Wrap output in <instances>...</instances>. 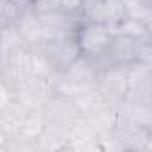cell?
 <instances>
[{
	"mask_svg": "<svg viewBox=\"0 0 152 152\" xmlns=\"http://www.w3.org/2000/svg\"><path fill=\"white\" fill-rule=\"evenodd\" d=\"M148 43V41H147ZM140 47L141 43L129 38V36H124V34H118L115 32L109 47H107V52L104 56V59L99 63V66H106V64H115V66H131L134 63H138L140 59Z\"/></svg>",
	"mask_w": 152,
	"mask_h": 152,
	"instance_id": "obj_7",
	"label": "cell"
},
{
	"mask_svg": "<svg viewBox=\"0 0 152 152\" xmlns=\"http://www.w3.org/2000/svg\"><path fill=\"white\" fill-rule=\"evenodd\" d=\"M18 13H20V9L15 4H11L9 0H0V29L7 23H13L15 18L18 16Z\"/></svg>",
	"mask_w": 152,
	"mask_h": 152,
	"instance_id": "obj_23",
	"label": "cell"
},
{
	"mask_svg": "<svg viewBox=\"0 0 152 152\" xmlns=\"http://www.w3.org/2000/svg\"><path fill=\"white\" fill-rule=\"evenodd\" d=\"M97 90L107 104L116 106L118 102H122L127 95L125 66H115V64L102 66L97 81Z\"/></svg>",
	"mask_w": 152,
	"mask_h": 152,
	"instance_id": "obj_5",
	"label": "cell"
},
{
	"mask_svg": "<svg viewBox=\"0 0 152 152\" xmlns=\"http://www.w3.org/2000/svg\"><path fill=\"white\" fill-rule=\"evenodd\" d=\"M115 32L129 36V38H132V39H136L140 43L152 41V25L138 22V20H132V18H124L115 27Z\"/></svg>",
	"mask_w": 152,
	"mask_h": 152,
	"instance_id": "obj_17",
	"label": "cell"
},
{
	"mask_svg": "<svg viewBox=\"0 0 152 152\" xmlns=\"http://www.w3.org/2000/svg\"><path fill=\"white\" fill-rule=\"evenodd\" d=\"M7 134L2 131V127H0V150H6V145H7Z\"/></svg>",
	"mask_w": 152,
	"mask_h": 152,
	"instance_id": "obj_28",
	"label": "cell"
},
{
	"mask_svg": "<svg viewBox=\"0 0 152 152\" xmlns=\"http://www.w3.org/2000/svg\"><path fill=\"white\" fill-rule=\"evenodd\" d=\"M66 141H68V129L57 127V125H52V124L45 122V127H43L41 134L36 140V150H39V152L64 150Z\"/></svg>",
	"mask_w": 152,
	"mask_h": 152,
	"instance_id": "obj_15",
	"label": "cell"
},
{
	"mask_svg": "<svg viewBox=\"0 0 152 152\" xmlns=\"http://www.w3.org/2000/svg\"><path fill=\"white\" fill-rule=\"evenodd\" d=\"M41 113H43V118L47 124L64 127V129H70V125L81 116L73 97L59 95V93H54L45 102V106L41 107Z\"/></svg>",
	"mask_w": 152,
	"mask_h": 152,
	"instance_id": "obj_6",
	"label": "cell"
},
{
	"mask_svg": "<svg viewBox=\"0 0 152 152\" xmlns=\"http://www.w3.org/2000/svg\"><path fill=\"white\" fill-rule=\"evenodd\" d=\"M127 73V99L152 102V64L134 63L125 66Z\"/></svg>",
	"mask_w": 152,
	"mask_h": 152,
	"instance_id": "obj_10",
	"label": "cell"
},
{
	"mask_svg": "<svg viewBox=\"0 0 152 152\" xmlns=\"http://www.w3.org/2000/svg\"><path fill=\"white\" fill-rule=\"evenodd\" d=\"M41 23L45 29V38L48 36H75L81 27V18L75 13H66L63 9L41 15Z\"/></svg>",
	"mask_w": 152,
	"mask_h": 152,
	"instance_id": "obj_12",
	"label": "cell"
},
{
	"mask_svg": "<svg viewBox=\"0 0 152 152\" xmlns=\"http://www.w3.org/2000/svg\"><path fill=\"white\" fill-rule=\"evenodd\" d=\"M31 9L36 15L41 16V15L57 11L59 9V0H34V2H31Z\"/></svg>",
	"mask_w": 152,
	"mask_h": 152,
	"instance_id": "obj_24",
	"label": "cell"
},
{
	"mask_svg": "<svg viewBox=\"0 0 152 152\" xmlns=\"http://www.w3.org/2000/svg\"><path fill=\"white\" fill-rule=\"evenodd\" d=\"M81 4H83V0H59V9H63V11H66V13H75V15H79Z\"/></svg>",
	"mask_w": 152,
	"mask_h": 152,
	"instance_id": "obj_26",
	"label": "cell"
},
{
	"mask_svg": "<svg viewBox=\"0 0 152 152\" xmlns=\"http://www.w3.org/2000/svg\"><path fill=\"white\" fill-rule=\"evenodd\" d=\"M125 18H132V20L152 25V2L127 4L125 6Z\"/></svg>",
	"mask_w": 152,
	"mask_h": 152,
	"instance_id": "obj_22",
	"label": "cell"
},
{
	"mask_svg": "<svg viewBox=\"0 0 152 152\" xmlns=\"http://www.w3.org/2000/svg\"><path fill=\"white\" fill-rule=\"evenodd\" d=\"M29 56H31V70H32V75H36V77H43V79H48L50 75L56 72L38 45H36V47H29Z\"/></svg>",
	"mask_w": 152,
	"mask_h": 152,
	"instance_id": "obj_21",
	"label": "cell"
},
{
	"mask_svg": "<svg viewBox=\"0 0 152 152\" xmlns=\"http://www.w3.org/2000/svg\"><path fill=\"white\" fill-rule=\"evenodd\" d=\"M54 95L52 86L48 83V79L43 77H29L23 84H20L15 90V97L20 104H23L29 111H36L41 109L45 106V102Z\"/></svg>",
	"mask_w": 152,
	"mask_h": 152,
	"instance_id": "obj_9",
	"label": "cell"
},
{
	"mask_svg": "<svg viewBox=\"0 0 152 152\" xmlns=\"http://www.w3.org/2000/svg\"><path fill=\"white\" fill-rule=\"evenodd\" d=\"M99 138L100 134L93 127V124L86 116H79L68 129V141L64 150H99Z\"/></svg>",
	"mask_w": 152,
	"mask_h": 152,
	"instance_id": "obj_11",
	"label": "cell"
},
{
	"mask_svg": "<svg viewBox=\"0 0 152 152\" xmlns=\"http://www.w3.org/2000/svg\"><path fill=\"white\" fill-rule=\"evenodd\" d=\"M81 22L116 27L125 18L124 0H83L79 9Z\"/></svg>",
	"mask_w": 152,
	"mask_h": 152,
	"instance_id": "obj_2",
	"label": "cell"
},
{
	"mask_svg": "<svg viewBox=\"0 0 152 152\" xmlns=\"http://www.w3.org/2000/svg\"><path fill=\"white\" fill-rule=\"evenodd\" d=\"M73 100H75V106H77L81 116H90V115H93L95 111H99L100 107L107 106V102L104 100V97L99 93L97 88L88 90V91H83V93H79V95H75Z\"/></svg>",
	"mask_w": 152,
	"mask_h": 152,
	"instance_id": "obj_20",
	"label": "cell"
},
{
	"mask_svg": "<svg viewBox=\"0 0 152 152\" xmlns=\"http://www.w3.org/2000/svg\"><path fill=\"white\" fill-rule=\"evenodd\" d=\"M27 115H29V109L23 104H20L16 99L6 111L0 113V127L7 134V138L18 136V132L22 129V124H23Z\"/></svg>",
	"mask_w": 152,
	"mask_h": 152,
	"instance_id": "obj_16",
	"label": "cell"
},
{
	"mask_svg": "<svg viewBox=\"0 0 152 152\" xmlns=\"http://www.w3.org/2000/svg\"><path fill=\"white\" fill-rule=\"evenodd\" d=\"M56 72H64L81 56L75 36H48L38 45Z\"/></svg>",
	"mask_w": 152,
	"mask_h": 152,
	"instance_id": "obj_3",
	"label": "cell"
},
{
	"mask_svg": "<svg viewBox=\"0 0 152 152\" xmlns=\"http://www.w3.org/2000/svg\"><path fill=\"white\" fill-rule=\"evenodd\" d=\"M43 127H45V118H43L41 109L29 111V115L25 116V120H23V124H22V129H20L18 136H15V138H22V140H25V141L36 145V140H38V136L41 134Z\"/></svg>",
	"mask_w": 152,
	"mask_h": 152,
	"instance_id": "obj_19",
	"label": "cell"
},
{
	"mask_svg": "<svg viewBox=\"0 0 152 152\" xmlns=\"http://www.w3.org/2000/svg\"><path fill=\"white\" fill-rule=\"evenodd\" d=\"M18 29V32L22 34L23 41L27 43V47H36L43 41L45 38V29H43V23H41V18L39 15H36L31 7L27 9H22L18 13V16L15 18L13 22Z\"/></svg>",
	"mask_w": 152,
	"mask_h": 152,
	"instance_id": "obj_14",
	"label": "cell"
},
{
	"mask_svg": "<svg viewBox=\"0 0 152 152\" xmlns=\"http://www.w3.org/2000/svg\"><path fill=\"white\" fill-rule=\"evenodd\" d=\"M9 2L11 4H15L20 11L22 9H27V7H31V2H29V0H9Z\"/></svg>",
	"mask_w": 152,
	"mask_h": 152,
	"instance_id": "obj_27",
	"label": "cell"
},
{
	"mask_svg": "<svg viewBox=\"0 0 152 152\" xmlns=\"http://www.w3.org/2000/svg\"><path fill=\"white\" fill-rule=\"evenodd\" d=\"M116 111H118V120L152 129V102L125 97L122 102L116 104Z\"/></svg>",
	"mask_w": 152,
	"mask_h": 152,
	"instance_id": "obj_13",
	"label": "cell"
},
{
	"mask_svg": "<svg viewBox=\"0 0 152 152\" xmlns=\"http://www.w3.org/2000/svg\"><path fill=\"white\" fill-rule=\"evenodd\" d=\"M29 77H32L31 70V56L29 48L16 50L13 54L4 56L2 70H0V81L9 84L13 90H16L20 84H23Z\"/></svg>",
	"mask_w": 152,
	"mask_h": 152,
	"instance_id": "obj_8",
	"label": "cell"
},
{
	"mask_svg": "<svg viewBox=\"0 0 152 152\" xmlns=\"http://www.w3.org/2000/svg\"><path fill=\"white\" fill-rule=\"evenodd\" d=\"M113 138L116 143V150H129V152H150L152 150V129L122 122L118 120Z\"/></svg>",
	"mask_w": 152,
	"mask_h": 152,
	"instance_id": "obj_4",
	"label": "cell"
},
{
	"mask_svg": "<svg viewBox=\"0 0 152 152\" xmlns=\"http://www.w3.org/2000/svg\"><path fill=\"white\" fill-rule=\"evenodd\" d=\"M15 90L9 86V84H6L4 81H0V113L2 111H6L13 102H15Z\"/></svg>",
	"mask_w": 152,
	"mask_h": 152,
	"instance_id": "obj_25",
	"label": "cell"
},
{
	"mask_svg": "<svg viewBox=\"0 0 152 152\" xmlns=\"http://www.w3.org/2000/svg\"><path fill=\"white\" fill-rule=\"evenodd\" d=\"M23 48H29V47L23 41V38L18 32L15 23H7L0 29V54L2 56L13 54L16 50H23Z\"/></svg>",
	"mask_w": 152,
	"mask_h": 152,
	"instance_id": "obj_18",
	"label": "cell"
},
{
	"mask_svg": "<svg viewBox=\"0 0 152 152\" xmlns=\"http://www.w3.org/2000/svg\"><path fill=\"white\" fill-rule=\"evenodd\" d=\"M2 61H4V56L0 54V70H2Z\"/></svg>",
	"mask_w": 152,
	"mask_h": 152,
	"instance_id": "obj_30",
	"label": "cell"
},
{
	"mask_svg": "<svg viewBox=\"0 0 152 152\" xmlns=\"http://www.w3.org/2000/svg\"><path fill=\"white\" fill-rule=\"evenodd\" d=\"M113 36H115V29L109 25L83 22L77 34H75V39H77L81 56L100 63L107 52V47H109Z\"/></svg>",
	"mask_w": 152,
	"mask_h": 152,
	"instance_id": "obj_1",
	"label": "cell"
},
{
	"mask_svg": "<svg viewBox=\"0 0 152 152\" xmlns=\"http://www.w3.org/2000/svg\"><path fill=\"white\" fill-rule=\"evenodd\" d=\"M29 2H34V0H29Z\"/></svg>",
	"mask_w": 152,
	"mask_h": 152,
	"instance_id": "obj_31",
	"label": "cell"
},
{
	"mask_svg": "<svg viewBox=\"0 0 152 152\" xmlns=\"http://www.w3.org/2000/svg\"><path fill=\"white\" fill-rule=\"evenodd\" d=\"M141 2H152V0H124V4H141Z\"/></svg>",
	"mask_w": 152,
	"mask_h": 152,
	"instance_id": "obj_29",
	"label": "cell"
}]
</instances>
